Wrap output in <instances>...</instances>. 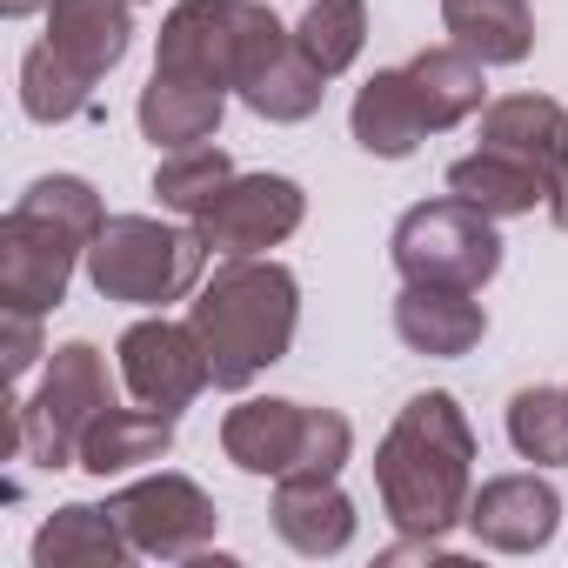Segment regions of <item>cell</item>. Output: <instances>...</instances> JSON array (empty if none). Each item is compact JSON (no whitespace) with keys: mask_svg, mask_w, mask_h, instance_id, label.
I'll return each mask as SVG.
<instances>
[{"mask_svg":"<svg viewBox=\"0 0 568 568\" xmlns=\"http://www.w3.org/2000/svg\"><path fill=\"white\" fill-rule=\"evenodd\" d=\"M108 207L94 181L81 174H41L0 221V308L54 315L68 302L74 267H88V247L101 234Z\"/></svg>","mask_w":568,"mask_h":568,"instance_id":"3957f363","label":"cell"},{"mask_svg":"<svg viewBox=\"0 0 568 568\" xmlns=\"http://www.w3.org/2000/svg\"><path fill=\"white\" fill-rule=\"evenodd\" d=\"M442 28L481 68H521L535 54V8L528 0H442Z\"/></svg>","mask_w":568,"mask_h":568,"instance_id":"44dd1931","label":"cell"},{"mask_svg":"<svg viewBox=\"0 0 568 568\" xmlns=\"http://www.w3.org/2000/svg\"><path fill=\"white\" fill-rule=\"evenodd\" d=\"M462 528H468L481 548H495V555H535V548H548L555 528H561V495H555V481H541L535 468H528V475H495V481L475 488Z\"/></svg>","mask_w":568,"mask_h":568,"instance_id":"4fadbf2b","label":"cell"},{"mask_svg":"<svg viewBox=\"0 0 568 568\" xmlns=\"http://www.w3.org/2000/svg\"><path fill=\"white\" fill-rule=\"evenodd\" d=\"M388 254H395V274H402V281H428V288H468V295H481L488 281L501 274L495 214H481V207L462 201V194L415 201V207L395 221Z\"/></svg>","mask_w":568,"mask_h":568,"instance_id":"52a82bcc","label":"cell"},{"mask_svg":"<svg viewBox=\"0 0 568 568\" xmlns=\"http://www.w3.org/2000/svg\"><path fill=\"white\" fill-rule=\"evenodd\" d=\"M187 322L207 348L214 388L241 395L274 362H288L295 328H302V281L295 267H281L267 254H221V267L194 288Z\"/></svg>","mask_w":568,"mask_h":568,"instance_id":"7a4b0ae2","label":"cell"},{"mask_svg":"<svg viewBox=\"0 0 568 568\" xmlns=\"http://www.w3.org/2000/svg\"><path fill=\"white\" fill-rule=\"evenodd\" d=\"M221 455L241 475H342L355 455V428L335 408L281 402V395H247L241 408L221 415Z\"/></svg>","mask_w":568,"mask_h":568,"instance_id":"5b68a950","label":"cell"},{"mask_svg":"<svg viewBox=\"0 0 568 568\" xmlns=\"http://www.w3.org/2000/svg\"><path fill=\"white\" fill-rule=\"evenodd\" d=\"M481 148L515 154L548 187V221L568 234V108L548 94H501L481 108Z\"/></svg>","mask_w":568,"mask_h":568,"instance_id":"7c38bea8","label":"cell"},{"mask_svg":"<svg viewBox=\"0 0 568 568\" xmlns=\"http://www.w3.org/2000/svg\"><path fill=\"white\" fill-rule=\"evenodd\" d=\"M375 495H382V515L402 535H448V528L468 521L475 428H468V415L448 388L415 395L388 422V435L375 448Z\"/></svg>","mask_w":568,"mask_h":568,"instance_id":"6da1fadb","label":"cell"},{"mask_svg":"<svg viewBox=\"0 0 568 568\" xmlns=\"http://www.w3.org/2000/svg\"><path fill=\"white\" fill-rule=\"evenodd\" d=\"M121 388L141 402V408H161V415H181L201 402V388H214V368H207V348L194 335V322H168V315H148L134 322L121 342Z\"/></svg>","mask_w":568,"mask_h":568,"instance_id":"30bf717a","label":"cell"},{"mask_svg":"<svg viewBox=\"0 0 568 568\" xmlns=\"http://www.w3.org/2000/svg\"><path fill=\"white\" fill-rule=\"evenodd\" d=\"M41 355H48L41 315L34 308H0V362H8V382H21Z\"/></svg>","mask_w":568,"mask_h":568,"instance_id":"f1b7e54d","label":"cell"},{"mask_svg":"<svg viewBox=\"0 0 568 568\" xmlns=\"http://www.w3.org/2000/svg\"><path fill=\"white\" fill-rule=\"evenodd\" d=\"M302 214H308L302 181H288V174H234L194 214V227H201V241L214 254H267L302 227Z\"/></svg>","mask_w":568,"mask_h":568,"instance_id":"8fae6325","label":"cell"},{"mask_svg":"<svg viewBox=\"0 0 568 568\" xmlns=\"http://www.w3.org/2000/svg\"><path fill=\"white\" fill-rule=\"evenodd\" d=\"M0 14H8V21H28V14H48V0H0Z\"/></svg>","mask_w":568,"mask_h":568,"instance_id":"f546056e","label":"cell"},{"mask_svg":"<svg viewBox=\"0 0 568 568\" xmlns=\"http://www.w3.org/2000/svg\"><path fill=\"white\" fill-rule=\"evenodd\" d=\"M21 108H28V121H41V128H61V121H74V114H88L94 108V88L88 81H74L41 41L21 54Z\"/></svg>","mask_w":568,"mask_h":568,"instance_id":"83f0119b","label":"cell"},{"mask_svg":"<svg viewBox=\"0 0 568 568\" xmlns=\"http://www.w3.org/2000/svg\"><path fill=\"white\" fill-rule=\"evenodd\" d=\"M174 448V415H161V408H108L88 435H81V468L94 475V481H108V475H134V468H148V462H161Z\"/></svg>","mask_w":568,"mask_h":568,"instance_id":"603a6c76","label":"cell"},{"mask_svg":"<svg viewBox=\"0 0 568 568\" xmlns=\"http://www.w3.org/2000/svg\"><path fill=\"white\" fill-rule=\"evenodd\" d=\"M395 335H402L408 355L462 362V355L481 348L488 308H481L468 288H428V281H402V295H395Z\"/></svg>","mask_w":568,"mask_h":568,"instance_id":"9a60e30c","label":"cell"},{"mask_svg":"<svg viewBox=\"0 0 568 568\" xmlns=\"http://www.w3.org/2000/svg\"><path fill=\"white\" fill-rule=\"evenodd\" d=\"M41 48L88 88H101L134 48V0H48Z\"/></svg>","mask_w":568,"mask_h":568,"instance_id":"5bb4252c","label":"cell"},{"mask_svg":"<svg viewBox=\"0 0 568 568\" xmlns=\"http://www.w3.org/2000/svg\"><path fill=\"white\" fill-rule=\"evenodd\" d=\"M108 508L121 515L128 541L154 561H201L214 548V528H221L214 495L194 475H174V468L128 481L121 495H108Z\"/></svg>","mask_w":568,"mask_h":568,"instance_id":"9c48e42d","label":"cell"},{"mask_svg":"<svg viewBox=\"0 0 568 568\" xmlns=\"http://www.w3.org/2000/svg\"><path fill=\"white\" fill-rule=\"evenodd\" d=\"M227 181H234V161H227L214 141H201V148H174V154L154 161V201H161L168 214H181V221H194Z\"/></svg>","mask_w":568,"mask_h":568,"instance_id":"484cf974","label":"cell"},{"mask_svg":"<svg viewBox=\"0 0 568 568\" xmlns=\"http://www.w3.org/2000/svg\"><path fill=\"white\" fill-rule=\"evenodd\" d=\"M295 48L308 54V68L322 81L348 74L368 48V0H315V8L295 21Z\"/></svg>","mask_w":568,"mask_h":568,"instance_id":"d4e9b609","label":"cell"},{"mask_svg":"<svg viewBox=\"0 0 568 568\" xmlns=\"http://www.w3.org/2000/svg\"><path fill=\"white\" fill-rule=\"evenodd\" d=\"M214 247L201 241V227H174L154 214H108L94 247H88V281L101 302L121 308H168L187 302L201 281H207Z\"/></svg>","mask_w":568,"mask_h":568,"instance_id":"277c9868","label":"cell"},{"mask_svg":"<svg viewBox=\"0 0 568 568\" xmlns=\"http://www.w3.org/2000/svg\"><path fill=\"white\" fill-rule=\"evenodd\" d=\"M114 408V375L94 342H61L41 368L34 395H14L21 415V455L34 468H81V435Z\"/></svg>","mask_w":568,"mask_h":568,"instance_id":"8992f818","label":"cell"},{"mask_svg":"<svg viewBox=\"0 0 568 568\" xmlns=\"http://www.w3.org/2000/svg\"><path fill=\"white\" fill-rule=\"evenodd\" d=\"M508 442L535 468H568V388H521L508 402Z\"/></svg>","mask_w":568,"mask_h":568,"instance_id":"4316f807","label":"cell"},{"mask_svg":"<svg viewBox=\"0 0 568 568\" xmlns=\"http://www.w3.org/2000/svg\"><path fill=\"white\" fill-rule=\"evenodd\" d=\"M348 128H355V148L375 154V161H408L435 128H428V108L422 94L408 88V68H375L348 108Z\"/></svg>","mask_w":568,"mask_h":568,"instance_id":"e0dca14e","label":"cell"},{"mask_svg":"<svg viewBox=\"0 0 568 568\" xmlns=\"http://www.w3.org/2000/svg\"><path fill=\"white\" fill-rule=\"evenodd\" d=\"M241 108L247 114H261V121H274V128H295V121H308L315 108H322V94H328V81L308 68V54L295 48V28L281 34L247 74H241Z\"/></svg>","mask_w":568,"mask_h":568,"instance_id":"d6986e66","label":"cell"},{"mask_svg":"<svg viewBox=\"0 0 568 568\" xmlns=\"http://www.w3.org/2000/svg\"><path fill=\"white\" fill-rule=\"evenodd\" d=\"M267 515H274V535L295 555H308V561L342 555L355 541V501L342 495L335 475H281Z\"/></svg>","mask_w":568,"mask_h":568,"instance_id":"2e32d148","label":"cell"},{"mask_svg":"<svg viewBox=\"0 0 568 568\" xmlns=\"http://www.w3.org/2000/svg\"><path fill=\"white\" fill-rule=\"evenodd\" d=\"M221 114H227V94L221 88H201V81H174V74H154L134 101V121L141 134L174 154V148H201L221 134Z\"/></svg>","mask_w":568,"mask_h":568,"instance_id":"ffe728a7","label":"cell"},{"mask_svg":"<svg viewBox=\"0 0 568 568\" xmlns=\"http://www.w3.org/2000/svg\"><path fill=\"white\" fill-rule=\"evenodd\" d=\"M141 548L128 541V528H121V515L101 501H68V508H54L48 521H41V535H34V568H74V561H88V568H128Z\"/></svg>","mask_w":568,"mask_h":568,"instance_id":"ac0fdd59","label":"cell"},{"mask_svg":"<svg viewBox=\"0 0 568 568\" xmlns=\"http://www.w3.org/2000/svg\"><path fill=\"white\" fill-rule=\"evenodd\" d=\"M448 194L475 201V207L495 214V221H508V214H535V207L548 214V187H541V174L521 168V161L501 154V148H475V154L448 161Z\"/></svg>","mask_w":568,"mask_h":568,"instance_id":"cb8c5ba5","label":"cell"},{"mask_svg":"<svg viewBox=\"0 0 568 568\" xmlns=\"http://www.w3.org/2000/svg\"><path fill=\"white\" fill-rule=\"evenodd\" d=\"M274 34H281V21H274V8H261V0H174L168 21H161L154 74L234 94V81L247 74V61Z\"/></svg>","mask_w":568,"mask_h":568,"instance_id":"ba28073f","label":"cell"},{"mask_svg":"<svg viewBox=\"0 0 568 568\" xmlns=\"http://www.w3.org/2000/svg\"><path fill=\"white\" fill-rule=\"evenodd\" d=\"M134 8H148V0H134Z\"/></svg>","mask_w":568,"mask_h":568,"instance_id":"4dcf8cb0","label":"cell"},{"mask_svg":"<svg viewBox=\"0 0 568 568\" xmlns=\"http://www.w3.org/2000/svg\"><path fill=\"white\" fill-rule=\"evenodd\" d=\"M408 88L422 94L435 134H448V128H462V121H475V114L488 108V68H481L468 48H455V41L422 48V54L408 61Z\"/></svg>","mask_w":568,"mask_h":568,"instance_id":"7402d4cb","label":"cell"}]
</instances>
